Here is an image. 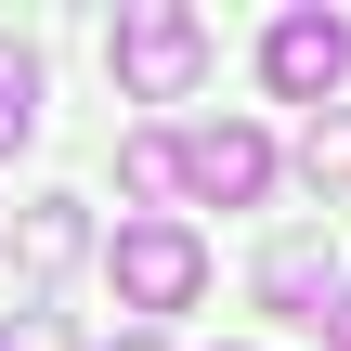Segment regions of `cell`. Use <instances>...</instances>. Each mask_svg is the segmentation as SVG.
<instances>
[{"instance_id":"obj_1","label":"cell","mask_w":351,"mask_h":351,"mask_svg":"<svg viewBox=\"0 0 351 351\" xmlns=\"http://www.w3.org/2000/svg\"><path fill=\"white\" fill-rule=\"evenodd\" d=\"M117 91L130 104H195V78H208V13L195 0H117Z\"/></svg>"},{"instance_id":"obj_2","label":"cell","mask_w":351,"mask_h":351,"mask_svg":"<svg viewBox=\"0 0 351 351\" xmlns=\"http://www.w3.org/2000/svg\"><path fill=\"white\" fill-rule=\"evenodd\" d=\"M117 300L130 313H182L195 287H208V247H195V221H117Z\"/></svg>"},{"instance_id":"obj_3","label":"cell","mask_w":351,"mask_h":351,"mask_svg":"<svg viewBox=\"0 0 351 351\" xmlns=\"http://www.w3.org/2000/svg\"><path fill=\"white\" fill-rule=\"evenodd\" d=\"M261 78H274L287 104H313V117H326V104H339V78H351V26H339V13H313V0H300V13H274V26H261Z\"/></svg>"},{"instance_id":"obj_4","label":"cell","mask_w":351,"mask_h":351,"mask_svg":"<svg viewBox=\"0 0 351 351\" xmlns=\"http://www.w3.org/2000/svg\"><path fill=\"white\" fill-rule=\"evenodd\" d=\"M169 156H182V195H208V208H247L274 182V130H247V117H195V130H169Z\"/></svg>"},{"instance_id":"obj_5","label":"cell","mask_w":351,"mask_h":351,"mask_svg":"<svg viewBox=\"0 0 351 351\" xmlns=\"http://www.w3.org/2000/svg\"><path fill=\"white\" fill-rule=\"evenodd\" d=\"M78 261H91V208H78V195H26V208H13V274L52 287V274H78Z\"/></svg>"},{"instance_id":"obj_6","label":"cell","mask_w":351,"mask_h":351,"mask_svg":"<svg viewBox=\"0 0 351 351\" xmlns=\"http://www.w3.org/2000/svg\"><path fill=\"white\" fill-rule=\"evenodd\" d=\"M261 300H274V313H313V300H339V261H326V234H274V247H261Z\"/></svg>"},{"instance_id":"obj_7","label":"cell","mask_w":351,"mask_h":351,"mask_svg":"<svg viewBox=\"0 0 351 351\" xmlns=\"http://www.w3.org/2000/svg\"><path fill=\"white\" fill-rule=\"evenodd\" d=\"M117 182H130V195H182V156H169V130H130V143H117Z\"/></svg>"},{"instance_id":"obj_8","label":"cell","mask_w":351,"mask_h":351,"mask_svg":"<svg viewBox=\"0 0 351 351\" xmlns=\"http://www.w3.org/2000/svg\"><path fill=\"white\" fill-rule=\"evenodd\" d=\"M26 130H39V65L0 52V143H26Z\"/></svg>"},{"instance_id":"obj_9","label":"cell","mask_w":351,"mask_h":351,"mask_svg":"<svg viewBox=\"0 0 351 351\" xmlns=\"http://www.w3.org/2000/svg\"><path fill=\"white\" fill-rule=\"evenodd\" d=\"M300 169H313V182H351V104H326V117H313V143H300Z\"/></svg>"},{"instance_id":"obj_10","label":"cell","mask_w":351,"mask_h":351,"mask_svg":"<svg viewBox=\"0 0 351 351\" xmlns=\"http://www.w3.org/2000/svg\"><path fill=\"white\" fill-rule=\"evenodd\" d=\"M326 351H351V287H339V300H326Z\"/></svg>"},{"instance_id":"obj_11","label":"cell","mask_w":351,"mask_h":351,"mask_svg":"<svg viewBox=\"0 0 351 351\" xmlns=\"http://www.w3.org/2000/svg\"><path fill=\"white\" fill-rule=\"evenodd\" d=\"M117 351H156V339H117Z\"/></svg>"},{"instance_id":"obj_12","label":"cell","mask_w":351,"mask_h":351,"mask_svg":"<svg viewBox=\"0 0 351 351\" xmlns=\"http://www.w3.org/2000/svg\"><path fill=\"white\" fill-rule=\"evenodd\" d=\"M0 351H13V339H0Z\"/></svg>"}]
</instances>
